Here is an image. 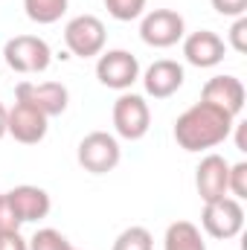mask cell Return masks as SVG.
Masks as SVG:
<instances>
[{
	"instance_id": "obj_26",
	"label": "cell",
	"mask_w": 247,
	"mask_h": 250,
	"mask_svg": "<svg viewBox=\"0 0 247 250\" xmlns=\"http://www.w3.org/2000/svg\"><path fill=\"white\" fill-rule=\"evenodd\" d=\"M6 117H9V111H6V105L0 102V140L6 137Z\"/></svg>"
},
{
	"instance_id": "obj_5",
	"label": "cell",
	"mask_w": 247,
	"mask_h": 250,
	"mask_svg": "<svg viewBox=\"0 0 247 250\" xmlns=\"http://www.w3.org/2000/svg\"><path fill=\"white\" fill-rule=\"evenodd\" d=\"M105 41H108L105 23L96 15H76L64 26V44L79 59H93L105 53Z\"/></svg>"
},
{
	"instance_id": "obj_13",
	"label": "cell",
	"mask_w": 247,
	"mask_h": 250,
	"mask_svg": "<svg viewBox=\"0 0 247 250\" xmlns=\"http://www.w3.org/2000/svg\"><path fill=\"white\" fill-rule=\"evenodd\" d=\"M227 175H230V163L221 154H206L198 169H195V187L201 201H218L227 195Z\"/></svg>"
},
{
	"instance_id": "obj_2",
	"label": "cell",
	"mask_w": 247,
	"mask_h": 250,
	"mask_svg": "<svg viewBox=\"0 0 247 250\" xmlns=\"http://www.w3.org/2000/svg\"><path fill=\"white\" fill-rule=\"evenodd\" d=\"M3 62L9 64L15 73L32 76V73H44L53 62V50L44 38L38 35H15L6 41L3 47Z\"/></svg>"
},
{
	"instance_id": "obj_9",
	"label": "cell",
	"mask_w": 247,
	"mask_h": 250,
	"mask_svg": "<svg viewBox=\"0 0 247 250\" xmlns=\"http://www.w3.org/2000/svg\"><path fill=\"white\" fill-rule=\"evenodd\" d=\"M96 79H99L105 87H111V90H128V87L140 79V62H137V56H131L128 50H108V53H99Z\"/></svg>"
},
{
	"instance_id": "obj_23",
	"label": "cell",
	"mask_w": 247,
	"mask_h": 250,
	"mask_svg": "<svg viewBox=\"0 0 247 250\" xmlns=\"http://www.w3.org/2000/svg\"><path fill=\"white\" fill-rule=\"evenodd\" d=\"M230 47L236 50V53H247V18H236V23L230 26Z\"/></svg>"
},
{
	"instance_id": "obj_20",
	"label": "cell",
	"mask_w": 247,
	"mask_h": 250,
	"mask_svg": "<svg viewBox=\"0 0 247 250\" xmlns=\"http://www.w3.org/2000/svg\"><path fill=\"white\" fill-rule=\"evenodd\" d=\"M105 9L114 21H134L143 15L145 0H105Z\"/></svg>"
},
{
	"instance_id": "obj_1",
	"label": "cell",
	"mask_w": 247,
	"mask_h": 250,
	"mask_svg": "<svg viewBox=\"0 0 247 250\" xmlns=\"http://www.w3.org/2000/svg\"><path fill=\"white\" fill-rule=\"evenodd\" d=\"M233 128H236V117H230L215 105L198 102L175 120V140L184 151H206L221 146L233 134Z\"/></svg>"
},
{
	"instance_id": "obj_27",
	"label": "cell",
	"mask_w": 247,
	"mask_h": 250,
	"mask_svg": "<svg viewBox=\"0 0 247 250\" xmlns=\"http://www.w3.org/2000/svg\"><path fill=\"white\" fill-rule=\"evenodd\" d=\"M73 250H76V248H73Z\"/></svg>"
},
{
	"instance_id": "obj_4",
	"label": "cell",
	"mask_w": 247,
	"mask_h": 250,
	"mask_svg": "<svg viewBox=\"0 0 247 250\" xmlns=\"http://www.w3.org/2000/svg\"><path fill=\"white\" fill-rule=\"evenodd\" d=\"M201 227L206 236L212 239H236L245 227V207L242 201L224 195L218 201H206L204 204V212H201Z\"/></svg>"
},
{
	"instance_id": "obj_6",
	"label": "cell",
	"mask_w": 247,
	"mask_h": 250,
	"mask_svg": "<svg viewBox=\"0 0 247 250\" xmlns=\"http://www.w3.org/2000/svg\"><path fill=\"white\" fill-rule=\"evenodd\" d=\"M184 35L186 23L175 9H154L140 23V38L154 50H169L178 41H184Z\"/></svg>"
},
{
	"instance_id": "obj_22",
	"label": "cell",
	"mask_w": 247,
	"mask_h": 250,
	"mask_svg": "<svg viewBox=\"0 0 247 250\" xmlns=\"http://www.w3.org/2000/svg\"><path fill=\"white\" fill-rule=\"evenodd\" d=\"M21 218H18V212H15V207H12V201H9V195L3 192L0 195V233H12V230H21Z\"/></svg>"
},
{
	"instance_id": "obj_19",
	"label": "cell",
	"mask_w": 247,
	"mask_h": 250,
	"mask_svg": "<svg viewBox=\"0 0 247 250\" xmlns=\"http://www.w3.org/2000/svg\"><path fill=\"white\" fill-rule=\"evenodd\" d=\"M29 250H73V245L67 242L64 233L53 230V227H44L29 239Z\"/></svg>"
},
{
	"instance_id": "obj_18",
	"label": "cell",
	"mask_w": 247,
	"mask_h": 250,
	"mask_svg": "<svg viewBox=\"0 0 247 250\" xmlns=\"http://www.w3.org/2000/svg\"><path fill=\"white\" fill-rule=\"evenodd\" d=\"M111 250H154V239L145 227H128L117 236Z\"/></svg>"
},
{
	"instance_id": "obj_12",
	"label": "cell",
	"mask_w": 247,
	"mask_h": 250,
	"mask_svg": "<svg viewBox=\"0 0 247 250\" xmlns=\"http://www.w3.org/2000/svg\"><path fill=\"white\" fill-rule=\"evenodd\" d=\"M184 67L172 59H160L143 73V87L151 99H169L184 87Z\"/></svg>"
},
{
	"instance_id": "obj_25",
	"label": "cell",
	"mask_w": 247,
	"mask_h": 250,
	"mask_svg": "<svg viewBox=\"0 0 247 250\" xmlns=\"http://www.w3.org/2000/svg\"><path fill=\"white\" fill-rule=\"evenodd\" d=\"M0 250H29V242L21 236V230L0 233Z\"/></svg>"
},
{
	"instance_id": "obj_11",
	"label": "cell",
	"mask_w": 247,
	"mask_h": 250,
	"mask_svg": "<svg viewBox=\"0 0 247 250\" xmlns=\"http://www.w3.org/2000/svg\"><path fill=\"white\" fill-rule=\"evenodd\" d=\"M201 102L215 105L230 117H239L245 108V84L236 76H212L201 90Z\"/></svg>"
},
{
	"instance_id": "obj_8",
	"label": "cell",
	"mask_w": 247,
	"mask_h": 250,
	"mask_svg": "<svg viewBox=\"0 0 247 250\" xmlns=\"http://www.w3.org/2000/svg\"><path fill=\"white\" fill-rule=\"evenodd\" d=\"M15 96H18V102L41 111L47 120L62 117L67 111V99H70V93L62 82H41V84L38 82H21L15 87Z\"/></svg>"
},
{
	"instance_id": "obj_16",
	"label": "cell",
	"mask_w": 247,
	"mask_h": 250,
	"mask_svg": "<svg viewBox=\"0 0 247 250\" xmlns=\"http://www.w3.org/2000/svg\"><path fill=\"white\" fill-rule=\"evenodd\" d=\"M163 250H206V242L192 221H175L166 230Z\"/></svg>"
},
{
	"instance_id": "obj_7",
	"label": "cell",
	"mask_w": 247,
	"mask_h": 250,
	"mask_svg": "<svg viewBox=\"0 0 247 250\" xmlns=\"http://www.w3.org/2000/svg\"><path fill=\"white\" fill-rule=\"evenodd\" d=\"M114 128L123 140H143L151 128V111L148 102L140 93H128L123 90V96L114 102Z\"/></svg>"
},
{
	"instance_id": "obj_24",
	"label": "cell",
	"mask_w": 247,
	"mask_h": 250,
	"mask_svg": "<svg viewBox=\"0 0 247 250\" xmlns=\"http://www.w3.org/2000/svg\"><path fill=\"white\" fill-rule=\"evenodd\" d=\"M212 9L224 18H242L247 12V0H209Z\"/></svg>"
},
{
	"instance_id": "obj_14",
	"label": "cell",
	"mask_w": 247,
	"mask_h": 250,
	"mask_svg": "<svg viewBox=\"0 0 247 250\" xmlns=\"http://www.w3.org/2000/svg\"><path fill=\"white\" fill-rule=\"evenodd\" d=\"M224 53H227V44L212 29H198L184 38V56L192 67H201V70L215 67L224 62Z\"/></svg>"
},
{
	"instance_id": "obj_15",
	"label": "cell",
	"mask_w": 247,
	"mask_h": 250,
	"mask_svg": "<svg viewBox=\"0 0 247 250\" xmlns=\"http://www.w3.org/2000/svg\"><path fill=\"white\" fill-rule=\"evenodd\" d=\"M6 195H9V201H12V207H15V212H18L21 221H41V218H47L50 209H53L50 195L41 187L23 184V187H15L12 192H6Z\"/></svg>"
},
{
	"instance_id": "obj_17",
	"label": "cell",
	"mask_w": 247,
	"mask_h": 250,
	"mask_svg": "<svg viewBox=\"0 0 247 250\" xmlns=\"http://www.w3.org/2000/svg\"><path fill=\"white\" fill-rule=\"evenodd\" d=\"M23 9L32 23L47 26V23L62 21V15L67 12V0H23Z\"/></svg>"
},
{
	"instance_id": "obj_10",
	"label": "cell",
	"mask_w": 247,
	"mask_h": 250,
	"mask_svg": "<svg viewBox=\"0 0 247 250\" xmlns=\"http://www.w3.org/2000/svg\"><path fill=\"white\" fill-rule=\"evenodd\" d=\"M47 117L23 102H15V108H9V117H6V134L15 137L18 143L23 146H35L47 137Z\"/></svg>"
},
{
	"instance_id": "obj_3",
	"label": "cell",
	"mask_w": 247,
	"mask_h": 250,
	"mask_svg": "<svg viewBox=\"0 0 247 250\" xmlns=\"http://www.w3.org/2000/svg\"><path fill=\"white\" fill-rule=\"evenodd\" d=\"M79 166L90 175H108L120 166V157H123V148H120V140L108 131H90L82 143H79Z\"/></svg>"
},
{
	"instance_id": "obj_21",
	"label": "cell",
	"mask_w": 247,
	"mask_h": 250,
	"mask_svg": "<svg viewBox=\"0 0 247 250\" xmlns=\"http://www.w3.org/2000/svg\"><path fill=\"white\" fill-rule=\"evenodd\" d=\"M227 195H233L236 201H245L247 198V163L230 166V175H227Z\"/></svg>"
}]
</instances>
